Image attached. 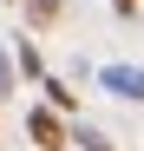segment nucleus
<instances>
[{
	"mask_svg": "<svg viewBox=\"0 0 144 151\" xmlns=\"http://www.w3.org/2000/svg\"><path fill=\"white\" fill-rule=\"evenodd\" d=\"M33 92H39V105H53L59 118H79V92H72V86L59 79V72H46V79H39Z\"/></svg>",
	"mask_w": 144,
	"mask_h": 151,
	"instance_id": "nucleus-3",
	"label": "nucleus"
},
{
	"mask_svg": "<svg viewBox=\"0 0 144 151\" xmlns=\"http://www.w3.org/2000/svg\"><path fill=\"white\" fill-rule=\"evenodd\" d=\"M13 72H20V79H26V86H39V79H46V53H39V46H33L26 33L13 40Z\"/></svg>",
	"mask_w": 144,
	"mask_h": 151,
	"instance_id": "nucleus-4",
	"label": "nucleus"
},
{
	"mask_svg": "<svg viewBox=\"0 0 144 151\" xmlns=\"http://www.w3.org/2000/svg\"><path fill=\"white\" fill-rule=\"evenodd\" d=\"M72 145H79V151H118V138L92 132V125H79V118H72Z\"/></svg>",
	"mask_w": 144,
	"mask_h": 151,
	"instance_id": "nucleus-6",
	"label": "nucleus"
},
{
	"mask_svg": "<svg viewBox=\"0 0 144 151\" xmlns=\"http://www.w3.org/2000/svg\"><path fill=\"white\" fill-rule=\"evenodd\" d=\"M13 92H20V72H13V53L0 46V99H13Z\"/></svg>",
	"mask_w": 144,
	"mask_h": 151,
	"instance_id": "nucleus-7",
	"label": "nucleus"
},
{
	"mask_svg": "<svg viewBox=\"0 0 144 151\" xmlns=\"http://www.w3.org/2000/svg\"><path fill=\"white\" fill-rule=\"evenodd\" d=\"M26 138L39 151H66L72 145V118H59L53 105H26Z\"/></svg>",
	"mask_w": 144,
	"mask_h": 151,
	"instance_id": "nucleus-1",
	"label": "nucleus"
},
{
	"mask_svg": "<svg viewBox=\"0 0 144 151\" xmlns=\"http://www.w3.org/2000/svg\"><path fill=\"white\" fill-rule=\"evenodd\" d=\"M98 86L111 92V99H125V105H144V66H98Z\"/></svg>",
	"mask_w": 144,
	"mask_h": 151,
	"instance_id": "nucleus-2",
	"label": "nucleus"
},
{
	"mask_svg": "<svg viewBox=\"0 0 144 151\" xmlns=\"http://www.w3.org/2000/svg\"><path fill=\"white\" fill-rule=\"evenodd\" d=\"M105 7H111V13H118V20H131V13H138V7H144V0H105Z\"/></svg>",
	"mask_w": 144,
	"mask_h": 151,
	"instance_id": "nucleus-8",
	"label": "nucleus"
},
{
	"mask_svg": "<svg viewBox=\"0 0 144 151\" xmlns=\"http://www.w3.org/2000/svg\"><path fill=\"white\" fill-rule=\"evenodd\" d=\"M20 7H26V27H33V33H46V27L66 13V0H20Z\"/></svg>",
	"mask_w": 144,
	"mask_h": 151,
	"instance_id": "nucleus-5",
	"label": "nucleus"
}]
</instances>
